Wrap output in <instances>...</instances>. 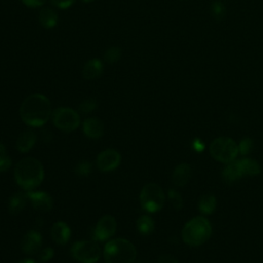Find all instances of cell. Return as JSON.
<instances>
[{"mask_svg": "<svg viewBox=\"0 0 263 263\" xmlns=\"http://www.w3.org/2000/svg\"><path fill=\"white\" fill-rule=\"evenodd\" d=\"M51 115L50 101L42 93L29 95L24 99L20 107V116L29 126H42L48 121Z\"/></svg>", "mask_w": 263, "mask_h": 263, "instance_id": "cell-1", "label": "cell"}, {"mask_svg": "<svg viewBox=\"0 0 263 263\" xmlns=\"http://www.w3.org/2000/svg\"><path fill=\"white\" fill-rule=\"evenodd\" d=\"M14 180L26 190L37 188L43 181L44 170L42 163L34 157H25L14 166Z\"/></svg>", "mask_w": 263, "mask_h": 263, "instance_id": "cell-2", "label": "cell"}, {"mask_svg": "<svg viewBox=\"0 0 263 263\" xmlns=\"http://www.w3.org/2000/svg\"><path fill=\"white\" fill-rule=\"evenodd\" d=\"M103 255L106 263H134L137 250L129 240L119 237L106 242Z\"/></svg>", "mask_w": 263, "mask_h": 263, "instance_id": "cell-3", "label": "cell"}, {"mask_svg": "<svg viewBox=\"0 0 263 263\" xmlns=\"http://www.w3.org/2000/svg\"><path fill=\"white\" fill-rule=\"evenodd\" d=\"M212 234V226L208 219L195 217L188 221L182 229L184 242L191 247H198L204 243Z\"/></svg>", "mask_w": 263, "mask_h": 263, "instance_id": "cell-4", "label": "cell"}, {"mask_svg": "<svg viewBox=\"0 0 263 263\" xmlns=\"http://www.w3.org/2000/svg\"><path fill=\"white\" fill-rule=\"evenodd\" d=\"M165 195L162 188L155 183L146 184L140 193V202L143 210L148 213L160 211L164 204Z\"/></svg>", "mask_w": 263, "mask_h": 263, "instance_id": "cell-5", "label": "cell"}, {"mask_svg": "<svg viewBox=\"0 0 263 263\" xmlns=\"http://www.w3.org/2000/svg\"><path fill=\"white\" fill-rule=\"evenodd\" d=\"M210 153L217 161L230 163L238 154V146L228 137H219L211 143Z\"/></svg>", "mask_w": 263, "mask_h": 263, "instance_id": "cell-6", "label": "cell"}, {"mask_svg": "<svg viewBox=\"0 0 263 263\" xmlns=\"http://www.w3.org/2000/svg\"><path fill=\"white\" fill-rule=\"evenodd\" d=\"M72 257L80 263H96L102 255V250L96 240H78L71 247Z\"/></svg>", "mask_w": 263, "mask_h": 263, "instance_id": "cell-7", "label": "cell"}, {"mask_svg": "<svg viewBox=\"0 0 263 263\" xmlns=\"http://www.w3.org/2000/svg\"><path fill=\"white\" fill-rule=\"evenodd\" d=\"M52 123L53 125L63 130V132H73L75 130L80 124V117L78 113L67 107H60L57 108L52 115Z\"/></svg>", "mask_w": 263, "mask_h": 263, "instance_id": "cell-8", "label": "cell"}, {"mask_svg": "<svg viewBox=\"0 0 263 263\" xmlns=\"http://www.w3.org/2000/svg\"><path fill=\"white\" fill-rule=\"evenodd\" d=\"M116 220L111 215H105L98 221L93 232L92 239L96 241H105L111 238L116 231Z\"/></svg>", "mask_w": 263, "mask_h": 263, "instance_id": "cell-9", "label": "cell"}, {"mask_svg": "<svg viewBox=\"0 0 263 263\" xmlns=\"http://www.w3.org/2000/svg\"><path fill=\"white\" fill-rule=\"evenodd\" d=\"M121 160L120 153L115 149H106L99 153L97 157V167L101 172H110L115 170Z\"/></svg>", "mask_w": 263, "mask_h": 263, "instance_id": "cell-10", "label": "cell"}, {"mask_svg": "<svg viewBox=\"0 0 263 263\" xmlns=\"http://www.w3.org/2000/svg\"><path fill=\"white\" fill-rule=\"evenodd\" d=\"M28 199L32 206L38 211L42 212H48L53 206V199L45 191H39V190H29L27 193Z\"/></svg>", "mask_w": 263, "mask_h": 263, "instance_id": "cell-11", "label": "cell"}, {"mask_svg": "<svg viewBox=\"0 0 263 263\" xmlns=\"http://www.w3.org/2000/svg\"><path fill=\"white\" fill-rule=\"evenodd\" d=\"M42 246V236L39 231L31 229L23 236L21 240V249L27 255H35L39 253Z\"/></svg>", "mask_w": 263, "mask_h": 263, "instance_id": "cell-12", "label": "cell"}, {"mask_svg": "<svg viewBox=\"0 0 263 263\" xmlns=\"http://www.w3.org/2000/svg\"><path fill=\"white\" fill-rule=\"evenodd\" d=\"M82 130L87 138L99 139L104 133V123L98 117H87L82 123Z\"/></svg>", "mask_w": 263, "mask_h": 263, "instance_id": "cell-13", "label": "cell"}, {"mask_svg": "<svg viewBox=\"0 0 263 263\" xmlns=\"http://www.w3.org/2000/svg\"><path fill=\"white\" fill-rule=\"evenodd\" d=\"M51 237L58 245H66L71 237V229L65 222H55L51 227Z\"/></svg>", "mask_w": 263, "mask_h": 263, "instance_id": "cell-14", "label": "cell"}, {"mask_svg": "<svg viewBox=\"0 0 263 263\" xmlns=\"http://www.w3.org/2000/svg\"><path fill=\"white\" fill-rule=\"evenodd\" d=\"M36 140V133L31 128H27L24 132H22L17 137L16 149L22 153H26L34 147Z\"/></svg>", "mask_w": 263, "mask_h": 263, "instance_id": "cell-15", "label": "cell"}, {"mask_svg": "<svg viewBox=\"0 0 263 263\" xmlns=\"http://www.w3.org/2000/svg\"><path fill=\"white\" fill-rule=\"evenodd\" d=\"M192 176L191 166L187 163H180L177 165L172 175V181L176 186H185Z\"/></svg>", "mask_w": 263, "mask_h": 263, "instance_id": "cell-16", "label": "cell"}, {"mask_svg": "<svg viewBox=\"0 0 263 263\" xmlns=\"http://www.w3.org/2000/svg\"><path fill=\"white\" fill-rule=\"evenodd\" d=\"M103 64L99 59H90L88 60L82 69V75L87 80H92L101 76L103 73Z\"/></svg>", "mask_w": 263, "mask_h": 263, "instance_id": "cell-17", "label": "cell"}, {"mask_svg": "<svg viewBox=\"0 0 263 263\" xmlns=\"http://www.w3.org/2000/svg\"><path fill=\"white\" fill-rule=\"evenodd\" d=\"M38 20L40 25L45 29H52L57 26L59 16L55 10L50 7H44L39 11Z\"/></svg>", "mask_w": 263, "mask_h": 263, "instance_id": "cell-18", "label": "cell"}, {"mask_svg": "<svg viewBox=\"0 0 263 263\" xmlns=\"http://www.w3.org/2000/svg\"><path fill=\"white\" fill-rule=\"evenodd\" d=\"M28 196L26 193L23 192H15L14 194H12L8 200V210L9 213L12 215H16L18 213H21L24 208L27 204L28 201Z\"/></svg>", "mask_w": 263, "mask_h": 263, "instance_id": "cell-19", "label": "cell"}, {"mask_svg": "<svg viewBox=\"0 0 263 263\" xmlns=\"http://www.w3.org/2000/svg\"><path fill=\"white\" fill-rule=\"evenodd\" d=\"M222 176H223V180L227 183V184H231L233 183L234 181H236L237 179L241 178L243 175L240 171V167H239V164H238V161H232L230 163H228L226 165V167L223 170V173H222Z\"/></svg>", "mask_w": 263, "mask_h": 263, "instance_id": "cell-20", "label": "cell"}, {"mask_svg": "<svg viewBox=\"0 0 263 263\" xmlns=\"http://www.w3.org/2000/svg\"><path fill=\"white\" fill-rule=\"evenodd\" d=\"M237 161H238V164H239L242 175L256 176V175L260 174V172H261V166L256 160H253L251 158H243V159L237 160Z\"/></svg>", "mask_w": 263, "mask_h": 263, "instance_id": "cell-21", "label": "cell"}, {"mask_svg": "<svg viewBox=\"0 0 263 263\" xmlns=\"http://www.w3.org/2000/svg\"><path fill=\"white\" fill-rule=\"evenodd\" d=\"M217 205L216 197L213 194H204L200 197L198 202L199 211L204 215L212 214Z\"/></svg>", "mask_w": 263, "mask_h": 263, "instance_id": "cell-22", "label": "cell"}, {"mask_svg": "<svg viewBox=\"0 0 263 263\" xmlns=\"http://www.w3.org/2000/svg\"><path fill=\"white\" fill-rule=\"evenodd\" d=\"M137 228L138 231L143 235H149L154 230V221L151 217L147 215H143L137 220Z\"/></svg>", "mask_w": 263, "mask_h": 263, "instance_id": "cell-23", "label": "cell"}, {"mask_svg": "<svg viewBox=\"0 0 263 263\" xmlns=\"http://www.w3.org/2000/svg\"><path fill=\"white\" fill-rule=\"evenodd\" d=\"M210 13L214 20L222 21L226 14V8L224 3L220 0L213 1L210 6Z\"/></svg>", "mask_w": 263, "mask_h": 263, "instance_id": "cell-24", "label": "cell"}, {"mask_svg": "<svg viewBox=\"0 0 263 263\" xmlns=\"http://www.w3.org/2000/svg\"><path fill=\"white\" fill-rule=\"evenodd\" d=\"M121 58V49L119 47L113 46L108 48L104 53V61L108 64H114Z\"/></svg>", "mask_w": 263, "mask_h": 263, "instance_id": "cell-25", "label": "cell"}, {"mask_svg": "<svg viewBox=\"0 0 263 263\" xmlns=\"http://www.w3.org/2000/svg\"><path fill=\"white\" fill-rule=\"evenodd\" d=\"M11 166V159L6 152V147L0 142V172H6Z\"/></svg>", "mask_w": 263, "mask_h": 263, "instance_id": "cell-26", "label": "cell"}, {"mask_svg": "<svg viewBox=\"0 0 263 263\" xmlns=\"http://www.w3.org/2000/svg\"><path fill=\"white\" fill-rule=\"evenodd\" d=\"M98 104L96 99L93 98H86L84 99L78 106V110L82 113V114H89L91 113L96 108H97Z\"/></svg>", "mask_w": 263, "mask_h": 263, "instance_id": "cell-27", "label": "cell"}, {"mask_svg": "<svg viewBox=\"0 0 263 263\" xmlns=\"http://www.w3.org/2000/svg\"><path fill=\"white\" fill-rule=\"evenodd\" d=\"M75 174L80 177L88 176L92 171V164L88 160H81L75 166Z\"/></svg>", "mask_w": 263, "mask_h": 263, "instance_id": "cell-28", "label": "cell"}, {"mask_svg": "<svg viewBox=\"0 0 263 263\" xmlns=\"http://www.w3.org/2000/svg\"><path fill=\"white\" fill-rule=\"evenodd\" d=\"M167 196H168V199L173 205V208L175 210H180L182 209L183 206V198L182 196L179 194V192H177L176 190H173V189H170L168 192H167Z\"/></svg>", "mask_w": 263, "mask_h": 263, "instance_id": "cell-29", "label": "cell"}, {"mask_svg": "<svg viewBox=\"0 0 263 263\" xmlns=\"http://www.w3.org/2000/svg\"><path fill=\"white\" fill-rule=\"evenodd\" d=\"M252 147H253L252 140L249 138H245L240 141L238 145V152H240L241 154H248L252 150Z\"/></svg>", "mask_w": 263, "mask_h": 263, "instance_id": "cell-30", "label": "cell"}, {"mask_svg": "<svg viewBox=\"0 0 263 263\" xmlns=\"http://www.w3.org/2000/svg\"><path fill=\"white\" fill-rule=\"evenodd\" d=\"M53 256V249L50 247H46L42 250L39 251L38 253V258L41 262H47L49 261Z\"/></svg>", "mask_w": 263, "mask_h": 263, "instance_id": "cell-31", "label": "cell"}, {"mask_svg": "<svg viewBox=\"0 0 263 263\" xmlns=\"http://www.w3.org/2000/svg\"><path fill=\"white\" fill-rule=\"evenodd\" d=\"M75 2V0H50V3L61 9H67L69 8L71 5H73V3Z\"/></svg>", "mask_w": 263, "mask_h": 263, "instance_id": "cell-32", "label": "cell"}, {"mask_svg": "<svg viewBox=\"0 0 263 263\" xmlns=\"http://www.w3.org/2000/svg\"><path fill=\"white\" fill-rule=\"evenodd\" d=\"M21 1L26 6L31 7V8H35V7L42 6L47 0H21Z\"/></svg>", "mask_w": 263, "mask_h": 263, "instance_id": "cell-33", "label": "cell"}, {"mask_svg": "<svg viewBox=\"0 0 263 263\" xmlns=\"http://www.w3.org/2000/svg\"><path fill=\"white\" fill-rule=\"evenodd\" d=\"M157 263H178L177 259L175 257H173L172 255H168V254H164V255H161L159 258H158V262Z\"/></svg>", "mask_w": 263, "mask_h": 263, "instance_id": "cell-34", "label": "cell"}, {"mask_svg": "<svg viewBox=\"0 0 263 263\" xmlns=\"http://www.w3.org/2000/svg\"><path fill=\"white\" fill-rule=\"evenodd\" d=\"M41 136H42L43 142H45V143H48L52 140V134L48 129H43L41 132Z\"/></svg>", "mask_w": 263, "mask_h": 263, "instance_id": "cell-35", "label": "cell"}, {"mask_svg": "<svg viewBox=\"0 0 263 263\" xmlns=\"http://www.w3.org/2000/svg\"><path fill=\"white\" fill-rule=\"evenodd\" d=\"M193 147H194V149H195L197 152H200V151L203 150L204 145L197 139V140H195V142L193 143Z\"/></svg>", "mask_w": 263, "mask_h": 263, "instance_id": "cell-36", "label": "cell"}, {"mask_svg": "<svg viewBox=\"0 0 263 263\" xmlns=\"http://www.w3.org/2000/svg\"><path fill=\"white\" fill-rule=\"evenodd\" d=\"M18 263H36V261L33 259H30V258H25V259L21 260Z\"/></svg>", "mask_w": 263, "mask_h": 263, "instance_id": "cell-37", "label": "cell"}, {"mask_svg": "<svg viewBox=\"0 0 263 263\" xmlns=\"http://www.w3.org/2000/svg\"><path fill=\"white\" fill-rule=\"evenodd\" d=\"M136 263H152V262L147 261V260H142V261H138V262H136Z\"/></svg>", "mask_w": 263, "mask_h": 263, "instance_id": "cell-38", "label": "cell"}, {"mask_svg": "<svg viewBox=\"0 0 263 263\" xmlns=\"http://www.w3.org/2000/svg\"><path fill=\"white\" fill-rule=\"evenodd\" d=\"M82 2H85V3H89V2H92V1H95V0H81Z\"/></svg>", "mask_w": 263, "mask_h": 263, "instance_id": "cell-39", "label": "cell"}]
</instances>
